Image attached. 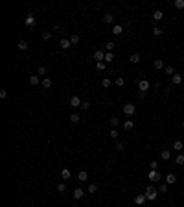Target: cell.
<instances>
[{
    "instance_id": "cell-1",
    "label": "cell",
    "mask_w": 184,
    "mask_h": 207,
    "mask_svg": "<svg viewBox=\"0 0 184 207\" xmlns=\"http://www.w3.org/2000/svg\"><path fill=\"white\" fill-rule=\"evenodd\" d=\"M156 196H158V190H156L153 185H149V187L146 189V198L153 202V200H156Z\"/></svg>"
},
{
    "instance_id": "cell-2",
    "label": "cell",
    "mask_w": 184,
    "mask_h": 207,
    "mask_svg": "<svg viewBox=\"0 0 184 207\" xmlns=\"http://www.w3.org/2000/svg\"><path fill=\"white\" fill-rule=\"evenodd\" d=\"M122 111H123V113H125L127 116H133V115L136 113V105H135V104H123Z\"/></svg>"
},
{
    "instance_id": "cell-3",
    "label": "cell",
    "mask_w": 184,
    "mask_h": 207,
    "mask_svg": "<svg viewBox=\"0 0 184 207\" xmlns=\"http://www.w3.org/2000/svg\"><path fill=\"white\" fill-rule=\"evenodd\" d=\"M147 178H149V181H151V183H158L160 179H162V176H160V172H158V170H149Z\"/></svg>"
},
{
    "instance_id": "cell-4",
    "label": "cell",
    "mask_w": 184,
    "mask_h": 207,
    "mask_svg": "<svg viewBox=\"0 0 184 207\" xmlns=\"http://www.w3.org/2000/svg\"><path fill=\"white\" fill-rule=\"evenodd\" d=\"M149 87H151L149 80H140V81H138V89H140V93H144V95L149 91Z\"/></svg>"
},
{
    "instance_id": "cell-5",
    "label": "cell",
    "mask_w": 184,
    "mask_h": 207,
    "mask_svg": "<svg viewBox=\"0 0 184 207\" xmlns=\"http://www.w3.org/2000/svg\"><path fill=\"white\" fill-rule=\"evenodd\" d=\"M72 196L76 198V200H81V198L85 196V189H81V187H76V189L72 190Z\"/></svg>"
},
{
    "instance_id": "cell-6",
    "label": "cell",
    "mask_w": 184,
    "mask_h": 207,
    "mask_svg": "<svg viewBox=\"0 0 184 207\" xmlns=\"http://www.w3.org/2000/svg\"><path fill=\"white\" fill-rule=\"evenodd\" d=\"M94 59H96V63H100V61H105V50H96L94 52Z\"/></svg>"
},
{
    "instance_id": "cell-7",
    "label": "cell",
    "mask_w": 184,
    "mask_h": 207,
    "mask_svg": "<svg viewBox=\"0 0 184 207\" xmlns=\"http://www.w3.org/2000/svg\"><path fill=\"white\" fill-rule=\"evenodd\" d=\"M81 98L79 96H70V105H72V107H81Z\"/></svg>"
},
{
    "instance_id": "cell-8",
    "label": "cell",
    "mask_w": 184,
    "mask_h": 207,
    "mask_svg": "<svg viewBox=\"0 0 184 207\" xmlns=\"http://www.w3.org/2000/svg\"><path fill=\"white\" fill-rule=\"evenodd\" d=\"M146 200H147L146 194H136V196H135V204L136 205H144V204H146Z\"/></svg>"
},
{
    "instance_id": "cell-9",
    "label": "cell",
    "mask_w": 184,
    "mask_h": 207,
    "mask_svg": "<svg viewBox=\"0 0 184 207\" xmlns=\"http://www.w3.org/2000/svg\"><path fill=\"white\" fill-rule=\"evenodd\" d=\"M39 83H42L41 76H39V74H31L30 76V85H39Z\"/></svg>"
},
{
    "instance_id": "cell-10",
    "label": "cell",
    "mask_w": 184,
    "mask_h": 207,
    "mask_svg": "<svg viewBox=\"0 0 184 207\" xmlns=\"http://www.w3.org/2000/svg\"><path fill=\"white\" fill-rule=\"evenodd\" d=\"M59 46H61L63 50H68L70 46H72V43H70V39H61V41H59Z\"/></svg>"
},
{
    "instance_id": "cell-11",
    "label": "cell",
    "mask_w": 184,
    "mask_h": 207,
    "mask_svg": "<svg viewBox=\"0 0 184 207\" xmlns=\"http://www.w3.org/2000/svg\"><path fill=\"white\" fill-rule=\"evenodd\" d=\"M171 83L173 85H181L182 83V76L181 74H173V76H171Z\"/></svg>"
},
{
    "instance_id": "cell-12",
    "label": "cell",
    "mask_w": 184,
    "mask_h": 207,
    "mask_svg": "<svg viewBox=\"0 0 184 207\" xmlns=\"http://www.w3.org/2000/svg\"><path fill=\"white\" fill-rule=\"evenodd\" d=\"M88 179V174H87V170H81L79 174H77V181H81V183H85Z\"/></svg>"
},
{
    "instance_id": "cell-13",
    "label": "cell",
    "mask_w": 184,
    "mask_h": 207,
    "mask_svg": "<svg viewBox=\"0 0 184 207\" xmlns=\"http://www.w3.org/2000/svg\"><path fill=\"white\" fill-rule=\"evenodd\" d=\"M175 181H177V176H175L173 172H169V174L166 176V183H168V185H173Z\"/></svg>"
},
{
    "instance_id": "cell-14",
    "label": "cell",
    "mask_w": 184,
    "mask_h": 207,
    "mask_svg": "<svg viewBox=\"0 0 184 207\" xmlns=\"http://www.w3.org/2000/svg\"><path fill=\"white\" fill-rule=\"evenodd\" d=\"M129 61H131L133 65H136V63H140V54L138 52H135V54H131L129 56Z\"/></svg>"
},
{
    "instance_id": "cell-15",
    "label": "cell",
    "mask_w": 184,
    "mask_h": 207,
    "mask_svg": "<svg viewBox=\"0 0 184 207\" xmlns=\"http://www.w3.org/2000/svg\"><path fill=\"white\" fill-rule=\"evenodd\" d=\"M26 26H28V28H33L35 26V17L33 15H26Z\"/></svg>"
},
{
    "instance_id": "cell-16",
    "label": "cell",
    "mask_w": 184,
    "mask_h": 207,
    "mask_svg": "<svg viewBox=\"0 0 184 207\" xmlns=\"http://www.w3.org/2000/svg\"><path fill=\"white\" fill-rule=\"evenodd\" d=\"M111 32L114 33V35H122V33H123V26H120V24H114V26H112V30H111Z\"/></svg>"
},
{
    "instance_id": "cell-17",
    "label": "cell",
    "mask_w": 184,
    "mask_h": 207,
    "mask_svg": "<svg viewBox=\"0 0 184 207\" xmlns=\"http://www.w3.org/2000/svg\"><path fill=\"white\" fill-rule=\"evenodd\" d=\"M103 21L107 22V24H114V15H112V13H105L103 15Z\"/></svg>"
},
{
    "instance_id": "cell-18",
    "label": "cell",
    "mask_w": 184,
    "mask_h": 207,
    "mask_svg": "<svg viewBox=\"0 0 184 207\" xmlns=\"http://www.w3.org/2000/svg\"><path fill=\"white\" fill-rule=\"evenodd\" d=\"M162 19H164V13H162V11H160V9H156L155 13H153V21L160 22V21H162Z\"/></svg>"
},
{
    "instance_id": "cell-19",
    "label": "cell",
    "mask_w": 184,
    "mask_h": 207,
    "mask_svg": "<svg viewBox=\"0 0 184 207\" xmlns=\"http://www.w3.org/2000/svg\"><path fill=\"white\" fill-rule=\"evenodd\" d=\"M153 67H155L156 70H160V69H166V65H164L162 59H155V61H153Z\"/></svg>"
},
{
    "instance_id": "cell-20",
    "label": "cell",
    "mask_w": 184,
    "mask_h": 207,
    "mask_svg": "<svg viewBox=\"0 0 184 207\" xmlns=\"http://www.w3.org/2000/svg\"><path fill=\"white\" fill-rule=\"evenodd\" d=\"M133 128H135V122H133V120H125L123 122V130L125 131H131Z\"/></svg>"
},
{
    "instance_id": "cell-21",
    "label": "cell",
    "mask_w": 184,
    "mask_h": 207,
    "mask_svg": "<svg viewBox=\"0 0 184 207\" xmlns=\"http://www.w3.org/2000/svg\"><path fill=\"white\" fill-rule=\"evenodd\" d=\"M182 148H184L182 140H175V142H173V150H175V152H181Z\"/></svg>"
},
{
    "instance_id": "cell-22",
    "label": "cell",
    "mask_w": 184,
    "mask_h": 207,
    "mask_svg": "<svg viewBox=\"0 0 184 207\" xmlns=\"http://www.w3.org/2000/svg\"><path fill=\"white\" fill-rule=\"evenodd\" d=\"M61 178H63V179H70V178H72L70 170H68V168H63V170H61Z\"/></svg>"
},
{
    "instance_id": "cell-23",
    "label": "cell",
    "mask_w": 184,
    "mask_h": 207,
    "mask_svg": "<svg viewBox=\"0 0 184 207\" xmlns=\"http://www.w3.org/2000/svg\"><path fill=\"white\" fill-rule=\"evenodd\" d=\"M114 61V52H105V63H111Z\"/></svg>"
},
{
    "instance_id": "cell-24",
    "label": "cell",
    "mask_w": 184,
    "mask_h": 207,
    "mask_svg": "<svg viewBox=\"0 0 184 207\" xmlns=\"http://www.w3.org/2000/svg\"><path fill=\"white\" fill-rule=\"evenodd\" d=\"M79 33H72L70 35V43H72V45H77V43H79Z\"/></svg>"
},
{
    "instance_id": "cell-25",
    "label": "cell",
    "mask_w": 184,
    "mask_h": 207,
    "mask_svg": "<svg viewBox=\"0 0 184 207\" xmlns=\"http://www.w3.org/2000/svg\"><path fill=\"white\" fill-rule=\"evenodd\" d=\"M111 85H112V81L109 80V78H103V80H101V87H103V89H109Z\"/></svg>"
},
{
    "instance_id": "cell-26",
    "label": "cell",
    "mask_w": 184,
    "mask_h": 207,
    "mask_svg": "<svg viewBox=\"0 0 184 207\" xmlns=\"http://www.w3.org/2000/svg\"><path fill=\"white\" fill-rule=\"evenodd\" d=\"M79 120H81V116L77 115V113H72V115H70V122H72V124H77Z\"/></svg>"
},
{
    "instance_id": "cell-27",
    "label": "cell",
    "mask_w": 184,
    "mask_h": 207,
    "mask_svg": "<svg viewBox=\"0 0 184 207\" xmlns=\"http://www.w3.org/2000/svg\"><path fill=\"white\" fill-rule=\"evenodd\" d=\"M160 157H162L164 161H168V159L171 157V152L169 150H162V152H160Z\"/></svg>"
},
{
    "instance_id": "cell-28",
    "label": "cell",
    "mask_w": 184,
    "mask_h": 207,
    "mask_svg": "<svg viewBox=\"0 0 184 207\" xmlns=\"http://www.w3.org/2000/svg\"><path fill=\"white\" fill-rule=\"evenodd\" d=\"M96 69L100 70V72H103V70H107V63H105V61H100V63H96Z\"/></svg>"
},
{
    "instance_id": "cell-29",
    "label": "cell",
    "mask_w": 184,
    "mask_h": 207,
    "mask_svg": "<svg viewBox=\"0 0 184 207\" xmlns=\"http://www.w3.org/2000/svg\"><path fill=\"white\" fill-rule=\"evenodd\" d=\"M175 165H179V166L184 165V155H182V154H179L177 157H175Z\"/></svg>"
},
{
    "instance_id": "cell-30",
    "label": "cell",
    "mask_w": 184,
    "mask_h": 207,
    "mask_svg": "<svg viewBox=\"0 0 184 207\" xmlns=\"http://www.w3.org/2000/svg\"><path fill=\"white\" fill-rule=\"evenodd\" d=\"M87 192H90V194H94V192H98V185H96V183H90V185L87 187Z\"/></svg>"
},
{
    "instance_id": "cell-31",
    "label": "cell",
    "mask_w": 184,
    "mask_h": 207,
    "mask_svg": "<svg viewBox=\"0 0 184 207\" xmlns=\"http://www.w3.org/2000/svg\"><path fill=\"white\" fill-rule=\"evenodd\" d=\"M17 46H18V50H28V43H26L24 39H22V41H18Z\"/></svg>"
},
{
    "instance_id": "cell-32",
    "label": "cell",
    "mask_w": 184,
    "mask_h": 207,
    "mask_svg": "<svg viewBox=\"0 0 184 207\" xmlns=\"http://www.w3.org/2000/svg\"><path fill=\"white\" fill-rule=\"evenodd\" d=\"M41 85H42V87H44V89H50V87H52V80H50V78H44Z\"/></svg>"
},
{
    "instance_id": "cell-33",
    "label": "cell",
    "mask_w": 184,
    "mask_h": 207,
    "mask_svg": "<svg viewBox=\"0 0 184 207\" xmlns=\"http://www.w3.org/2000/svg\"><path fill=\"white\" fill-rule=\"evenodd\" d=\"M109 124H111L112 128H116L120 124V118H116V116H111V118H109Z\"/></svg>"
},
{
    "instance_id": "cell-34",
    "label": "cell",
    "mask_w": 184,
    "mask_h": 207,
    "mask_svg": "<svg viewBox=\"0 0 184 207\" xmlns=\"http://www.w3.org/2000/svg\"><path fill=\"white\" fill-rule=\"evenodd\" d=\"M123 83H125V80H123L122 76H120V78H116V80H114V85H116V87H123Z\"/></svg>"
},
{
    "instance_id": "cell-35",
    "label": "cell",
    "mask_w": 184,
    "mask_h": 207,
    "mask_svg": "<svg viewBox=\"0 0 184 207\" xmlns=\"http://www.w3.org/2000/svg\"><path fill=\"white\" fill-rule=\"evenodd\" d=\"M105 52H114V43H105Z\"/></svg>"
},
{
    "instance_id": "cell-36",
    "label": "cell",
    "mask_w": 184,
    "mask_h": 207,
    "mask_svg": "<svg viewBox=\"0 0 184 207\" xmlns=\"http://www.w3.org/2000/svg\"><path fill=\"white\" fill-rule=\"evenodd\" d=\"M109 135H111V139H118V130H116V128H112V130L111 131H109Z\"/></svg>"
},
{
    "instance_id": "cell-37",
    "label": "cell",
    "mask_w": 184,
    "mask_h": 207,
    "mask_svg": "<svg viewBox=\"0 0 184 207\" xmlns=\"http://www.w3.org/2000/svg\"><path fill=\"white\" fill-rule=\"evenodd\" d=\"M173 6L177 7V9H182V7H184V0H175V2H173Z\"/></svg>"
},
{
    "instance_id": "cell-38",
    "label": "cell",
    "mask_w": 184,
    "mask_h": 207,
    "mask_svg": "<svg viewBox=\"0 0 184 207\" xmlns=\"http://www.w3.org/2000/svg\"><path fill=\"white\" fill-rule=\"evenodd\" d=\"M149 170H158V161H151L149 163Z\"/></svg>"
},
{
    "instance_id": "cell-39",
    "label": "cell",
    "mask_w": 184,
    "mask_h": 207,
    "mask_svg": "<svg viewBox=\"0 0 184 207\" xmlns=\"http://www.w3.org/2000/svg\"><path fill=\"white\" fill-rule=\"evenodd\" d=\"M52 39V33L50 32H42V41H50Z\"/></svg>"
},
{
    "instance_id": "cell-40",
    "label": "cell",
    "mask_w": 184,
    "mask_h": 207,
    "mask_svg": "<svg viewBox=\"0 0 184 207\" xmlns=\"http://www.w3.org/2000/svg\"><path fill=\"white\" fill-rule=\"evenodd\" d=\"M37 74H39V76H44V74H46V67H42V65H41V67L37 69Z\"/></svg>"
},
{
    "instance_id": "cell-41",
    "label": "cell",
    "mask_w": 184,
    "mask_h": 207,
    "mask_svg": "<svg viewBox=\"0 0 184 207\" xmlns=\"http://www.w3.org/2000/svg\"><path fill=\"white\" fill-rule=\"evenodd\" d=\"M158 190H160V192H166V190H168V183H160V185H158Z\"/></svg>"
},
{
    "instance_id": "cell-42",
    "label": "cell",
    "mask_w": 184,
    "mask_h": 207,
    "mask_svg": "<svg viewBox=\"0 0 184 207\" xmlns=\"http://www.w3.org/2000/svg\"><path fill=\"white\" fill-rule=\"evenodd\" d=\"M164 70H166V74H171V76L175 74V70H173V67H171V65H168V67L164 69Z\"/></svg>"
},
{
    "instance_id": "cell-43",
    "label": "cell",
    "mask_w": 184,
    "mask_h": 207,
    "mask_svg": "<svg viewBox=\"0 0 184 207\" xmlns=\"http://www.w3.org/2000/svg\"><path fill=\"white\" fill-rule=\"evenodd\" d=\"M57 190H59V192H65V190H66V185H65V183H59V185H57Z\"/></svg>"
},
{
    "instance_id": "cell-44",
    "label": "cell",
    "mask_w": 184,
    "mask_h": 207,
    "mask_svg": "<svg viewBox=\"0 0 184 207\" xmlns=\"http://www.w3.org/2000/svg\"><path fill=\"white\" fill-rule=\"evenodd\" d=\"M160 33H162V30H160L158 26H155V28H153V35H156V37H158Z\"/></svg>"
},
{
    "instance_id": "cell-45",
    "label": "cell",
    "mask_w": 184,
    "mask_h": 207,
    "mask_svg": "<svg viewBox=\"0 0 184 207\" xmlns=\"http://www.w3.org/2000/svg\"><path fill=\"white\" fill-rule=\"evenodd\" d=\"M6 96H7V91H6V89H0V98H6Z\"/></svg>"
},
{
    "instance_id": "cell-46",
    "label": "cell",
    "mask_w": 184,
    "mask_h": 207,
    "mask_svg": "<svg viewBox=\"0 0 184 207\" xmlns=\"http://www.w3.org/2000/svg\"><path fill=\"white\" fill-rule=\"evenodd\" d=\"M88 107H90V104H88V102H83V104H81V109H83V111H87Z\"/></svg>"
},
{
    "instance_id": "cell-47",
    "label": "cell",
    "mask_w": 184,
    "mask_h": 207,
    "mask_svg": "<svg viewBox=\"0 0 184 207\" xmlns=\"http://www.w3.org/2000/svg\"><path fill=\"white\" fill-rule=\"evenodd\" d=\"M123 148H125V146H123V142H118V144H116V150H118V152H122Z\"/></svg>"
},
{
    "instance_id": "cell-48",
    "label": "cell",
    "mask_w": 184,
    "mask_h": 207,
    "mask_svg": "<svg viewBox=\"0 0 184 207\" xmlns=\"http://www.w3.org/2000/svg\"><path fill=\"white\" fill-rule=\"evenodd\" d=\"M17 207H24V205H17Z\"/></svg>"
},
{
    "instance_id": "cell-49",
    "label": "cell",
    "mask_w": 184,
    "mask_h": 207,
    "mask_svg": "<svg viewBox=\"0 0 184 207\" xmlns=\"http://www.w3.org/2000/svg\"><path fill=\"white\" fill-rule=\"evenodd\" d=\"M182 128H184V120H182Z\"/></svg>"
}]
</instances>
